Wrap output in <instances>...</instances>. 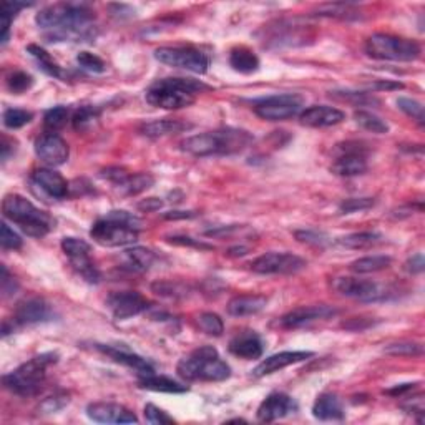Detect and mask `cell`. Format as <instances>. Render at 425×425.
I'll use <instances>...</instances> for the list:
<instances>
[{"mask_svg": "<svg viewBox=\"0 0 425 425\" xmlns=\"http://www.w3.org/2000/svg\"><path fill=\"white\" fill-rule=\"evenodd\" d=\"M93 20L95 12L87 4H55L35 15L40 29L48 30L50 42H92L97 37Z\"/></svg>", "mask_w": 425, "mask_h": 425, "instance_id": "cell-1", "label": "cell"}, {"mask_svg": "<svg viewBox=\"0 0 425 425\" xmlns=\"http://www.w3.org/2000/svg\"><path fill=\"white\" fill-rule=\"evenodd\" d=\"M211 87L193 79H160L148 87L144 98L150 105L163 110H180L196 102L198 95Z\"/></svg>", "mask_w": 425, "mask_h": 425, "instance_id": "cell-2", "label": "cell"}, {"mask_svg": "<svg viewBox=\"0 0 425 425\" xmlns=\"http://www.w3.org/2000/svg\"><path fill=\"white\" fill-rule=\"evenodd\" d=\"M251 133L238 128H221L216 132L194 135L182 142V150L193 156L233 155L251 144Z\"/></svg>", "mask_w": 425, "mask_h": 425, "instance_id": "cell-3", "label": "cell"}, {"mask_svg": "<svg viewBox=\"0 0 425 425\" xmlns=\"http://www.w3.org/2000/svg\"><path fill=\"white\" fill-rule=\"evenodd\" d=\"M142 221L132 212L116 210L110 211L105 218L95 221L90 229V236L95 243L107 248L130 246L138 241V233Z\"/></svg>", "mask_w": 425, "mask_h": 425, "instance_id": "cell-4", "label": "cell"}, {"mask_svg": "<svg viewBox=\"0 0 425 425\" xmlns=\"http://www.w3.org/2000/svg\"><path fill=\"white\" fill-rule=\"evenodd\" d=\"M176 372L184 381L221 382L229 379L231 367L221 359L215 347L203 346L184 356L176 365Z\"/></svg>", "mask_w": 425, "mask_h": 425, "instance_id": "cell-5", "label": "cell"}, {"mask_svg": "<svg viewBox=\"0 0 425 425\" xmlns=\"http://www.w3.org/2000/svg\"><path fill=\"white\" fill-rule=\"evenodd\" d=\"M2 212L6 220L19 226L27 236L43 238L55 228L52 216L39 210L20 194H7L2 201Z\"/></svg>", "mask_w": 425, "mask_h": 425, "instance_id": "cell-6", "label": "cell"}, {"mask_svg": "<svg viewBox=\"0 0 425 425\" xmlns=\"http://www.w3.org/2000/svg\"><path fill=\"white\" fill-rule=\"evenodd\" d=\"M57 352H47L32 357L25 364H22L11 374L4 375L2 382L6 389L20 397L37 396L42 391L45 379H47V370L50 365L57 364Z\"/></svg>", "mask_w": 425, "mask_h": 425, "instance_id": "cell-7", "label": "cell"}, {"mask_svg": "<svg viewBox=\"0 0 425 425\" xmlns=\"http://www.w3.org/2000/svg\"><path fill=\"white\" fill-rule=\"evenodd\" d=\"M365 52L375 60L414 62L420 57L417 42L389 34H374L365 42Z\"/></svg>", "mask_w": 425, "mask_h": 425, "instance_id": "cell-8", "label": "cell"}, {"mask_svg": "<svg viewBox=\"0 0 425 425\" xmlns=\"http://www.w3.org/2000/svg\"><path fill=\"white\" fill-rule=\"evenodd\" d=\"M304 97L299 93H279L259 98L252 103V110L259 119L268 121H283L301 115Z\"/></svg>", "mask_w": 425, "mask_h": 425, "instance_id": "cell-9", "label": "cell"}, {"mask_svg": "<svg viewBox=\"0 0 425 425\" xmlns=\"http://www.w3.org/2000/svg\"><path fill=\"white\" fill-rule=\"evenodd\" d=\"M155 58L173 69L193 72V74H206L210 67V58L205 52L194 47H160L155 50Z\"/></svg>", "mask_w": 425, "mask_h": 425, "instance_id": "cell-10", "label": "cell"}, {"mask_svg": "<svg viewBox=\"0 0 425 425\" xmlns=\"http://www.w3.org/2000/svg\"><path fill=\"white\" fill-rule=\"evenodd\" d=\"M62 250L65 256L70 259L72 268L76 271V274L81 276L87 283H98L100 281V271L92 261V246L87 241L79 238H63L62 239Z\"/></svg>", "mask_w": 425, "mask_h": 425, "instance_id": "cell-11", "label": "cell"}, {"mask_svg": "<svg viewBox=\"0 0 425 425\" xmlns=\"http://www.w3.org/2000/svg\"><path fill=\"white\" fill-rule=\"evenodd\" d=\"M332 288L339 294L352 299H359L363 302H377L387 299L389 291L387 286L382 284L367 281V279H357V278H337L334 279Z\"/></svg>", "mask_w": 425, "mask_h": 425, "instance_id": "cell-12", "label": "cell"}, {"mask_svg": "<svg viewBox=\"0 0 425 425\" xmlns=\"http://www.w3.org/2000/svg\"><path fill=\"white\" fill-rule=\"evenodd\" d=\"M257 274H296L307 266L306 259L292 252H266L250 264Z\"/></svg>", "mask_w": 425, "mask_h": 425, "instance_id": "cell-13", "label": "cell"}, {"mask_svg": "<svg viewBox=\"0 0 425 425\" xmlns=\"http://www.w3.org/2000/svg\"><path fill=\"white\" fill-rule=\"evenodd\" d=\"M339 151H341V155L331 165V171L334 175L342 176V178H352V176L364 175L367 171V158H365L363 144H339Z\"/></svg>", "mask_w": 425, "mask_h": 425, "instance_id": "cell-14", "label": "cell"}, {"mask_svg": "<svg viewBox=\"0 0 425 425\" xmlns=\"http://www.w3.org/2000/svg\"><path fill=\"white\" fill-rule=\"evenodd\" d=\"M107 307L115 319H128L144 313L150 307V301L137 291H119L107 297Z\"/></svg>", "mask_w": 425, "mask_h": 425, "instance_id": "cell-15", "label": "cell"}, {"mask_svg": "<svg viewBox=\"0 0 425 425\" xmlns=\"http://www.w3.org/2000/svg\"><path fill=\"white\" fill-rule=\"evenodd\" d=\"M35 155L48 166H60L70 156V148L57 133H43L35 140Z\"/></svg>", "mask_w": 425, "mask_h": 425, "instance_id": "cell-16", "label": "cell"}, {"mask_svg": "<svg viewBox=\"0 0 425 425\" xmlns=\"http://www.w3.org/2000/svg\"><path fill=\"white\" fill-rule=\"evenodd\" d=\"M336 314L337 309L331 306H325V304L302 306L289 311L288 314H284L283 318L279 319V324H281L284 329H297V328H304V325L311 323H316V321L332 318V316Z\"/></svg>", "mask_w": 425, "mask_h": 425, "instance_id": "cell-17", "label": "cell"}, {"mask_svg": "<svg viewBox=\"0 0 425 425\" xmlns=\"http://www.w3.org/2000/svg\"><path fill=\"white\" fill-rule=\"evenodd\" d=\"M90 420L100 424H137L138 419L132 410L113 402H93L87 407Z\"/></svg>", "mask_w": 425, "mask_h": 425, "instance_id": "cell-18", "label": "cell"}, {"mask_svg": "<svg viewBox=\"0 0 425 425\" xmlns=\"http://www.w3.org/2000/svg\"><path fill=\"white\" fill-rule=\"evenodd\" d=\"M297 410L296 400L284 392H273L257 407V420L259 422H274V420L288 417Z\"/></svg>", "mask_w": 425, "mask_h": 425, "instance_id": "cell-19", "label": "cell"}, {"mask_svg": "<svg viewBox=\"0 0 425 425\" xmlns=\"http://www.w3.org/2000/svg\"><path fill=\"white\" fill-rule=\"evenodd\" d=\"M53 319V311L48 302H45L40 297H29L19 302L13 314V323L20 325H32L47 323Z\"/></svg>", "mask_w": 425, "mask_h": 425, "instance_id": "cell-20", "label": "cell"}, {"mask_svg": "<svg viewBox=\"0 0 425 425\" xmlns=\"http://www.w3.org/2000/svg\"><path fill=\"white\" fill-rule=\"evenodd\" d=\"M313 356H314V352H311V351L279 352V354L269 356V357H266L264 360H261V363L256 365V369L252 370V375H255V377H264V375L274 374V372H278V370L286 369L292 364L304 363V360L311 359Z\"/></svg>", "mask_w": 425, "mask_h": 425, "instance_id": "cell-21", "label": "cell"}, {"mask_svg": "<svg viewBox=\"0 0 425 425\" xmlns=\"http://www.w3.org/2000/svg\"><path fill=\"white\" fill-rule=\"evenodd\" d=\"M98 351L103 352V354L110 357L112 360H115V363H119L121 365H125V367L133 369L135 372L138 374V377H142V375H150L155 374V370H153L151 364L148 363L147 359H143L142 356L135 354L130 349H126V347H115V346H105V344H95Z\"/></svg>", "mask_w": 425, "mask_h": 425, "instance_id": "cell-22", "label": "cell"}, {"mask_svg": "<svg viewBox=\"0 0 425 425\" xmlns=\"http://www.w3.org/2000/svg\"><path fill=\"white\" fill-rule=\"evenodd\" d=\"M299 120L302 125L311 128H328V126L342 123L346 120V113L334 107L314 105L302 110Z\"/></svg>", "mask_w": 425, "mask_h": 425, "instance_id": "cell-23", "label": "cell"}, {"mask_svg": "<svg viewBox=\"0 0 425 425\" xmlns=\"http://www.w3.org/2000/svg\"><path fill=\"white\" fill-rule=\"evenodd\" d=\"M229 352L246 360L259 359L264 352L263 339L257 336L255 331L239 332L229 341Z\"/></svg>", "mask_w": 425, "mask_h": 425, "instance_id": "cell-24", "label": "cell"}, {"mask_svg": "<svg viewBox=\"0 0 425 425\" xmlns=\"http://www.w3.org/2000/svg\"><path fill=\"white\" fill-rule=\"evenodd\" d=\"M34 183L37 187L48 194V196L55 198V200H63V198L69 196L70 184L65 178L57 171L50 168H40L32 176Z\"/></svg>", "mask_w": 425, "mask_h": 425, "instance_id": "cell-25", "label": "cell"}, {"mask_svg": "<svg viewBox=\"0 0 425 425\" xmlns=\"http://www.w3.org/2000/svg\"><path fill=\"white\" fill-rule=\"evenodd\" d=\"M268 304V297L257 296V294H243V296L233 297L228 302L226 309L229 316L234 318H244V316H252L261 313Z\"/></svg>", "mask_w": 425, "mask_h": 425, "instance_id": "cell-26", "label": "cell"}, {"mask_svg": "<svg viewBox=\"0 0 425 425\" xmlns=\"http://www.w3.org/2000/svg\"><path fill=\"white\" fill-rule=\"evenodd\" d=\"M313 414L319 420H342L344 419V405L336 394H321L314 402Z\"/></svg>", "mask_w": 425, "mask_h": 425, "instance_id": "cell-27", "label": "cell"}, {"mask_svg": "<svg viewBox=\"0 0 425 425\" xmlns=\"http://www.w3.org/2000/svg\"><path fill=\"white\" fill-rule=\"evenodd\" d=\"M189 128H191V125L187 123V121L163 119V120L148 121V123L142 125V128L140 130H142V133L144 135V137L158 138V137H166V135L187 132V130H189Z\"/></svg>", "mask_w": 425, "mask_h": 425, "instance_id": "cell-28", "label": "cell"}, {"mask_svg": "<svg viewBox=\"0 0 425 425\" xmlns=\"http://www.w3.org/2000/svg\"><path fill=\"white\" fill-rule=\"evenodd\" d=\"M138 384L140 387L147 389V391L166 392V394H183V392L188 391L187 386H182V384L173 381V379L156 374L142 375V377H138Z\"/></svg>", "mask_w": 425, "mask_h": 425, "instance_id": "cell-29", "label": "cell"}, {"mask_svg": "<svg viewBox=\"0 0 425 425\" xmlns=\"http://www.w3.org/2000/svg\"><path fill=\"white\" fill-rule=\"evenodd\" d=\"M229 65L239 74H255L259 70V58L251 48L236 47L229 53Z\"/></svg>", "mask_w": 425, "mask_h": 425, "instance_id": "cell-30", "label": "cell"}, {"mask_svg": "<svg viewBox=\"0 0 425 425\" xmlns=\"http://www.w3.org/2000/svg\"><path fill=\"white\" fill-rule=\"evenodd\" d=\"M382 243V234L375 231H363V233H352L347 236L337 239V244L349 248V250H367V248L377 246Z\"/></svg>", "mask_w": 425, "mask_h": 425, "instance_id": "cell-31", "label": "cell"}, {"mask_svg": "<svg viewBox=\"0 0 425 425\" xmlns=\"http://www.w3.org/2000/svg\"><path fill=\"white\" fill-rule=\"evenodd\" d=\"M153 184H155V178L150 173H132L120 184L119 191L125 196H137V194L150 189Z\"/></svg>", "mask_w": 425, "mask_h": 425, "instance_id": "cell-32", "label": "cell"}, {"mask_svg": "<svg viewBox=\"0 0 425 425\" xmlns=\"http://www.w3.org/2000/svg\"><path fill=\"white\" fill-rule=\"evenodd\" d=\"M125 257L128 261V266L132 271H147L150 269L153 263L156 261L155 252L147 250V248H132L125 251Z\"/></svg>", "mask_w": 425, "mask_h": 425, "instance_id": "cell-33", "label": "cell"}, {"mask_svg": "<svg viewBox=\"0 0 425 425\" xmlns=\"http://www.w3.org/2000/svg\"><path fill=\"white\" fill-rule=\"evenodd\" d=\"M391 264L392 259L389 256H367L354 261L351 264V271H354L357 274H369L387 269Z\"/></svg>", "mask_w": 425, "mask_h": 425, "instance_id": "cell-34", "label": "cell"}, {"mask_svg": "<svg viewBox=\"0 0 425 425\" xmlns=\"http://www.w3.org/2000/svg\"><path fill=\"white\" fill-rule=\"evenodd\" d=\"M354 120L359 126H363L364 130H367L370 133L375 135H386L389 133V125L386 120H382L381 116H377L372 112L367 110H357L354 113Z\"/></svg>", "mask_w": 425, "mask_h": 425, "instance_id": "cell-35", "label": "cell"}, {"mask_svg": "<svg viewBox=\"0 0 425 425\" xmlns=\"http://www.w3.org/2000/svg\"><path fill=\"white\" fill-rule=\"evenodd\" d=\"M27 52H29L30 55L37 60L40 69H42L45 74L50 75V76H55V79H63V72L60 67H58V63L53 62L50 53L45 52L42 47H39V45H29V47H27Z\"/></svg>", "mask_w": 425, "mask_h": 425, "instance_id": "cell-36", "label": "cell"}, {"mask_svg": "<svg viewBox=\"0 0 425 425\" xmlns=\"http://www.w3.org/2000/svg\"><path fill=\"white\" fill-rule=\"evenodd\" d=\"M316 15L321 17H336V19H359L360 13L351 4H328V6H321Z\"/></svg>", "mask_w": 425, "mask_h": 425, "instance_id": "cell-37", "label": "cell"}, {"mask_svg": "<svg viewBox=\"0 0 425 425\" xmlns=\"http://www.w3.org/2000/svg\"><path fill=\"white\" fill-rule=\"evenodd\" d=\"M29 6L30 4H25V2H4L2 4V12H0V19H2V45L7 43L12 20L15 19L17 13H19L22 8H25Z\"/></svg>", "mask_w": 425, "mask_h": 425, "instance_id": "cell-38", "label": "cell"}, {"mask_svg": "<svg viewBox=\"0 0 425 425\" xmlns=\"http://www.w3.org/2000/svg\"><path fill=\"white\" fill-rule=\"evenodd\" d=\"M69 108L67 107H53L50 108V110H47V113H45L43 116V123H45V128L50 130V133H55L57 130H62L63 126L67 125V120H69Z\"/></svg>", "mask_w": 425, "mask_h": 425, "instance_id": "cell-39", "label": "cell"}, {"mask_svg": "<svg viewBox=\"0 0 425 425\" xmlns=\"http://www.w3.org/2000/svg\"><path fill=\"white\" fill-rule=\"evenodd\" d=\"M98 115H100V113H98L97 108L81 107L80 110L75 112L72 123H74V128L76 132H87V130H90L95 123H97Z\"/></svg>", "mask_w": 425, "mask_h": 425, "instance_id": "cell-40", "label": "cell"}, {"mask_svg": "<svg viewBox=\"0 0 425 425\" xmlns=\"http://www.w3.org/2000/svg\"><path fill=\"white\" fill-rule=\"evenodd\" d=\"M198 325L203 332H206L208 336L220 337L224 332V324L223 319L215 313H203L198 316Z\"/></svg>", "mask_w": 425, "mask_h": 425, "instance_id": "cell-41", "label": "cell"}, {"mask_svg": "<svg viewBox=\"0 0 425 425\" xmlns=\"http://www.w3.org/2000/svg\"><path fill=\"white\" fill-rule=\"evenodd\" d=\"M32 119H34V113L20 110V108H8L4 112V125L11 130L22 128V126L30 123Z\"/></svg>", "mask_w": 425, "mask_h": 425, "instance_id": "cell-42", "label": "cell"}, {"mask_svg": "<svg viewBox=\"0 0 425 425\" xmlns=\"http://www.w3.org/2000/svg\"><path fill=\"white\" fill-rule=\"evenodd\" d=\"M76 63L80 65V69L87 70L90 74H103L107 70V63L100 57L90 52H80L76 55Z\"/></svg>", "mask_w": 425, "mask_h": 425, "instance_id": "cell-43", "label": "cell"}, {"mask_svg": "<svg viewBox=\"0 0 425 425\" xmlns=\"http://www.w3.org/2000/svg\"><path fill=\"white\" fill-rule=\"evenodd\" d=\"M32 85H34V76L27 74V72H13L7 79L8 90L15 95H20L27 92V90H30Z\"/></svg>", "mask_w": 425, "mask_h": 425, "instance_id": "cell-44", "label": "cell"}, {"mask_svg": "<svg viewBox=\"0 0 425 425\" xmlns=\"http://www.w3.org/2000/svg\"><path fill=\"white\" fill-rule=\"evenodd\" d=\"M397 105H399L400 110L404 112L407 116H410V119L417 121L419 125L425 123V115H424L422 103H419L417 100H412V98L400 97L399 100H397Z\"/></svg>", "mask_w": 425, "mask_h": 425, "instance_id": "cell-45", "label": "cell"}, {"mask_svg": "<svg viewBox=\"0 0 425 425\" xmlns=\"http://www.w3.org/2000/svg\"><path fill=\"white\" fill-rule=\"evenodd\" d=\"M69 402H70V396L67 394V392H57V394L45 399L42 404H40L39 410L42 414H55L58 410H62L63 407L69 405Z\"/></svg>", "mask_w": 425, "mask_h": 425, "instance_id": "cell-46", "label": "cell"}, {"mask_svg": "<svg viewBox=\"0 0 425 425\" xmlns=\"http://www.w3.org/2000/svg\"><path fill=\"white\" fill-rule=\"evenodd\" d=\"M384 351L391 356H404V357H414L424 354L422 344H417V342H396V344L387 346Z\"/></svg>", "mask_w": 425, "mask_h": 425, "instance_id": "cell-47", "label": "cell"}, {"mask_svg": "<svg viewBox=\"0 0 425 425\" xmlns=\"http://www.w3.org/2000/svg\"><path fill=\"white\" fill-rule=\"evenodd\" d=\"M374 205V198H351V200L342 201L339 210H341V212H344V215H349V212L369 210V208H372Z\"/></svg>", "mask_w": 425, "mask_h": 425, "instance_id": "cell-48", "label": "cell"}, {"mask_svg": "<svg viewBox=\"0 0 425 425\" xmlns=\"http://www.w3.org/2000/svg\"><path fill=\"white\" fill-rule=\"evenodd\" d=\"M153 291L160 296H166V297H180V296H187L188 289L182 286V284H173V283H155L151 286Z\"/></svg>", "mask_w": 425, "mask_h": 425, "instance_id": "cell-49", "label": "cell"}, {"mask_svg": "<svg viewBox=\"0 0 425 425\" xmlns=\"http://www.w3.org/2000/svg\"><path fill=\"white\" fill-rule=\"evenodd\" d=\"M144 419H147L148 424H155V425H163V424H173L175 420L170 417L165 410H161L160 407L153 405V404H147L144 405Z\"/></svg>", "mask_w": 425, "mask_h": 425, "instance_id": "cell-50", "label": "cell"}, {"mask_svg": "<svg viewBox=\"0 0 425 425\" xmlns=\"http://www.w3.org/2000/svg\"><path fill=\"white\" fill-rule=\"evenodd\" d=\"M0 244H2L4 250H19V248H22V238L13 229L8 228L7 223H2Z\"/></svg>", "mask_w": 425, "mask_h": 425, "instance_id": "cell-51", "label": "cell"}, {"mask_svg": "<svg viewBox=\"0 0 425 425\" xmlns=\"http://www.w3.org/2000/svg\"><path fill=\"white\" fill-rule=\"evenodd\" d=\"M294 236H296L297 241L313 244V246H324L328 243V238L323 233L311 231V229H301V231L294 233Z\"/></svg>", "mask_w": 425, "mask_h": 425, "instance_id": "cell-52", "label": "cell"}, {"mask_svg": "<svg viewBox=\"0 0 425 425\" xmlns=\"http://www.w3.org/2000/svg\"><path fill=\"white\" fill-rule=\"evenodd\" d=\"M17 289H19V284H17L15 279L12 278L11 274H8V271L6 266H2V292L4 296H12V294H15Z\"/></svg>", "mask_w": 425, "mask_h": 425, "instance_id": "cell-53", "label": "cell"}, {"mask_svg": "<svg viewBox=\"0 0 425 425\" xmlns=\"http://www.w3.org/2000/svg\"><path fill=\"white\" fill-rule=\"evenodd\" d=\"M170 243H175V244H182V246H194L198 248V250H212V246H210V244H205L201 241H194L193 238H188V236H173L168 239Z\"/></svg>", "mask_w": 425, "mask_h": 425, "instance_id": "cell-54", "label": "cell"}, {"mask_svg": "<svg viewBox=\"0 0 425 425\" xmlns=\"http://www.w3.org/2000/svg\"><path fill=\"white\" fill-rule=\"evenodd\" d=\"M374 324V321H370V319H364V318H354V319H351V321H347V323H344L342 324V328L344 329H349V331H364V329H367V328H370V325Z\"/></svg>", "mask_w": 425, "mask_h": 425, "instance_id": "cell-55", "label": "cell"}, {"mask_svg": "<svg viewBox=\"0 0 425 425\" xmlns=\"http://www.w3.org/2000/svg\"><path fill=\"white\" fill-rule=\"evenodd\" d=\"M425 268V261L422 255H414L409 257V261L405 263V269L412 274H420Z\"/></svg>", "mask_w": 425, "mask_h": 425, "instance_id": "cell-56", "label": "cell"}, {"mask_svg": "<svg viewBox=\"0 0 425 425\" xmlns=\"http://www.w3.org/2000/svg\"><path fill=\"white\" fill-rule=\"evenodd\" d=\"M372 90H400L404 88V83L400 81H391V80H379L375 83L370 85Z\"/></svg>", "mask_w": 425, "mask_h": 425, "instance_id": "cell-57", "label": "cell"}, {"mask_svg": "<svg viewBox=\"0 0 425 425\" xmlns=\"http://www.w3.org/2000/svg\"><path fill=\"white\" fill-rule=\"evenodd\" d=\"M163 206V201L158 200V198H148L142 203H138V210L142 211H156Z\"/></svg>", "mask_w": 425, "mask_h": 425, "instance_id": "cell-58", "label": "cell"}, {"mask_svg": "<svg viewBox=\"0 0 425 425\" xmlns=\"http://www.w3.org/2000/svg\"><path fill=\"white\" fill-rule=\"evenodd\" d=\"M414 386H415V384H402L400 387H396V389H391V391H387V394H391V396H402V394H405V392L412 391Z\"/></svg>", "mask_w": 425, "mask_h": 425, "instance_id": "cell-59", "label": "cell"}, {"mask_svg": "<svg viewBox=\"0 0 425 425\" xmlns=\"http://www.w3.org/2000/svg\"><path fill=\"white\" fill-rule=\"evenodd\" d=\"M194 212H184V211H171L168 215H165V218L168 220H176V218H193Z\"/></svg>", "mask_w": 425, "mask_h": 425, "instance_id": "cell-60", "label": "cell"}, {"mask_svg": "<svg viewBox=\"0 0 425 425\" xmlns=\"http://www.w3.org/2000/svg\"><path fill=\"white\" fill-rule=\"evenodd\" d=\"M349 97H354V93H351V92H342V98H349ZM356 98H359V102H363V103H365L367 100H365V97H364V93H356Z\"/></svg>", "mask_w": 425, "mask_h": 425, "instance_id": "cell-61", "label": "cell"}]
</instances>
